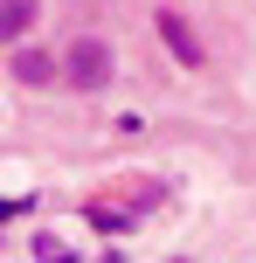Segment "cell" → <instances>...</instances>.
Masks as SVG:
<instances>
[{"instance_id": "1", "label": "cell", "mask_w": 256, "mask_h": 263, "mask_svg": "<svg viewBox=\"0 0 256 263\" xmlns=\"http://www.w3.org/2000/svg\"><path fill=\"white\" fill-rule=\"evenodd\" d=\"M63 77L76 83V90H104L111 83V42H69V55H63Z\"/></svg>"}, {"instance_id": "2", "label": "cell", "mask_w": 256, "mask_h": 263, "mask_svg": "<svg viewBox=\"0 0 256 263\" xmlns=\"http://www.w3.org/2000/svg\"><path fill=\"white\" fill-rule=\"evenodd\" d=\"M160 35H166V49H173V55H180V63H187V69H194V63H201V42H194V28H187V21H180V14H173V7H166V14H160Z\"/></svg>"}, {"instance_id": "3", "label": "cell", "mask_w": 256, "mask_h": 263, "mask_svg": "<svg viewBox=\"0 0 256 263\" xmlns=\"http://www.w3.org/2000/svg\"><path fill=\"white\" fill-rule=\"evenodd\" d=\"M42 0H0V42H21L28 28H35Z\"/></svg>"}, {"instance_id": "4", "label": "cell", "mask_w": 256, "mask_h": 263, "mask_svg": "<svg viewBox=\"0 0 256 263\" xmlns=\"http://www.w3.org/2000/svg\"><path fill=\"white\" fill-rule=\"evenodd\" d=\"M14 77H21V83H49V77H55V55L21 49V55H14Z\"/></svg>"}, {"instance_id": "5", "label": "cell", "mask_w": 256, "mask_h": 263, "mask_svg": "<svg viewBox=\"0 0 256 263\" xmlns=\"http://www.w3.org/2000/svg\"><path fill=\"white\" fill-rule=\"evenodd\" d=\"M83 215H90V222L104 229V236H118V229H132V215H125L118 201H90V208H83Z\"/></svg>"}, {"instance_id": "6", "label": "cell", "mask_w": 256, "mask_h": 263, "mask_svg": "<svg viewBox=\"0 0 256 263\" xmlns=\"http://www.w3.org/2000/svg\"><path fill=\"white\" fill-rule=\"evenodd\" d=\"M35 256H42V263H69V242H55V236H35Z\"/></svg>"}]
</instances>
